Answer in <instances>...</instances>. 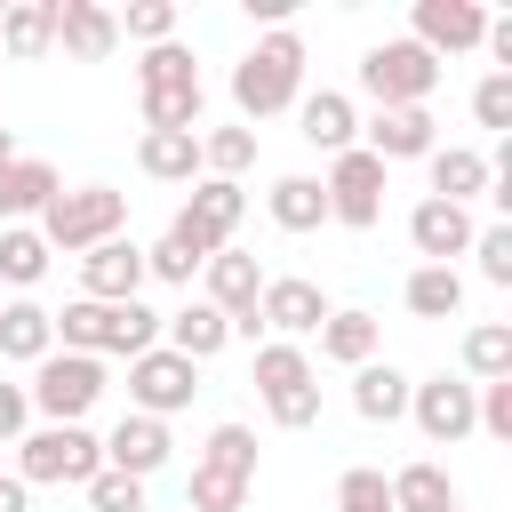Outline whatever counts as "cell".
<instances>
[{"instance_id": "cell-1", "label": "cell", "mask_w": 512, "mask_h": 512, "mask_svg": "<svg viewBox=\"0 0 512 512\" xmlns=\"http://www.w3.org/2000/svg\"><path fill=\"white\" fill-rule=\"evenodd\" d=\"M56 320V352H88V360H136V352H152L160 344V312H144V304H64V312H48Z\"/></svg>"}, {"instance_id": "cell-2", "label": "cell", "mask_w": 512, "mask_h": 512, "mask_svg": "<svg viewBox=\"0 0 512 512\" xmlns=\"http://www.w3.org/2000/svg\"><path fill=\"white\" fill-rule=\"evenodd\" d=\"M304 96V40L296 32H264L240 64H232V104L240 120H272Z\"/></svg>"}, {"instance_id": "cell-3", "label": "cell", "mask_w": 512, "mask_h": 512, "mask_svg": "<svg viewBox=\"0 0 512 512\" xmlns=\"http://www.w3.org/2000/svg\"><path fill=\"white\" fill-rule=\"evenodd\" d=\"M120 224H128V192H112V184H80V192H56L48 208H40V240H48V256L64 248V256H88L96 240H120Z\"/></svg>"}, {"instance_id": "cell-4", "label": "cell", "mask_w": 512, "mask_h": 512, "mask_svg": "<svg viewBox=\"0 0 512 512\" xmlns=\"http://www.w3.org/2000/svg\"><path fill=\"white\" fill-rule=\"evenodd\" d=\"M96 472H104V440L88 424H40L16 448V480L24 488H88Z\"/></svg>"}, {"instance_id": "cell-5", "label": "cell", "mask_w": 512, "mask_h": 512, "mask_svg": "<svg viewBox=\"0 0 512 512\" xmlns=\"http://www.w3.org/2000/svg\"><path fill=\"white\" fill-rule=\"evenodd\" d=\"M256 392H264V416H272L280 432L320 424V384H312L304 344H256Z\"/></svg>"}, {"instance_id": "cell-6", "label": "cell", "mask_w": 512, "mask_h": 512, "mask_svg": "<svg viewBox=\"0 0 512 512\" xmlns=\"http://www.w3.org/2000/svg\"><path fill=\"white\" fill-rule=\"evenodd\" d=\"M24 400H32L48 424H80V416L104 400V360H88V352H48V360L32 368V384H24Z\"/></svg>"}, {"instance_id": "cell-7", "label": "cell", "mask_w": 512, "mask_h": 512, "mask_svg": "<svg viewBox=\"0 0 512 512\" xmlns=\"http://www.w3.org/2000/svg\"><path fill=\"white\" fill-rule=\"evenodd\" d=\"M360 88L376 96V112H400V104H424L440 88V64L416 48V40H376L360 56Z\"/></svg>"}, {"instance_id": "cell-8", "label": "cell", "mask_w": 512, "mask_h": 512, "mask_svg": "<svg viewBox=\"0 0 512 512\" xmlns=\"http://www.w3.org/2000/svg\"><path fill=\"white\" fill-rule=\"evenodd\" d=\"M240 216H248V192L240 184H224V176H200L192 184V200L176 208V224H168V240H184L200 264L216 256V248H232V232H240Z\"/></svg>"}, {"instance_id": "cell-9", "label": "cell", "mask_w": 512, "mask_h": 512, "mask_svg": "<svg viewBox=\"0 0 512 512\" xmlns=\"http://www.w3.org/2000/svg\"><path fill=\"white\" fill-rule=\"evenodd\" d=\"M320 192H328V224H344V232H368V224L384 216V160L352 144V152H336V160H328Z\"/></svg>"}, {"instance_id": "cell-10", "label": "cell", "mask_w": 512, "mask_h": 512, "mask_svg": "<svg viewBox=\"0 0 512 512\" xmlns=\"http://www.w3.org/2000/svg\"><path fill=\"white\" fill-rule=\"evenodd\" d=\"M192 392H200V368L192 360H176L168 344H152V352H136L128 360V400H136V416H176V408H192Z\"/></svg>"}, {"instance_id": "cell-11", "label": "cell", "mask_w": 512, "mask_h": 512, "mask_svg": "<svg viewBox=\"0 0 512 512\" xmlns=\"http://www.w3.org/2000/svg\"><path fill=\"white\" fill-rule=\"evenodd\" d=\"M336 304L320 296V280H264L256 296V328H272V344H296V336H320Z\"/></svg>"}, {"instance_id": "cell-12", "label": "cell", "mask_w": 512, "mask_h": 512, "mask_svg": "<svg viewBox=\"0 0 512 512\" xmlns=\"http://www.w3.org/2000/svg\"><path fill=\"white\" fill-rule=\"evenodd\" d=\"M408 416H416V432H424L432 448L480 432V424H472V384H464V376H424V384H408Z\"/></svg>"}, {"instance_id": "cell-13", "label": "cell", "mask_w": 512, "mask_h": 512, "mask_svg": "<svg viewBox=\"0 0 512 512\" xmlns=\"http://www.w3.org/2000/svg\"><path fill=\"white\" fill-rule=\"evenodd\" d=\"M136 288H144V248L128 232L120 240H96L80 256V296L88 304H136Z\"/></svg>"}, {"instance_id": "cell-14", "label": "cell", "mask_w": 512, "mask_h": 512, "mask_svg": "<svg viewBox=\"0 0 512 512\" xmlns=\"http://www.w3.org/2000/svg\"><path fill=\"white\" fill-rule=\"evenodd\" d=\"M480 32H488V8H480V0H416V48H424L432 64L480 48Z\"/></svg>"}, {"instance_id": "cell-15", "label": "cell", "mask_w": 512, "mask_h": 512, "mask_svg": "<svg viewBox=\"0 0 512 512\" xmlns=\"http://www.w3.org/2000/svg\"><path fill=\"white\" fill-rule=\"evenodd\" d=\"M472 232H480V224H472V208H456V200H432V192H424V200L408 208V240H416L424 264H456V256L472 248Z\"/></svg>"}, {"instance_id": "cell-16", "label": "cell", "mask_w": 512, "mask_h": 512, "mask_svg": "<svg viewBox=\"0 0 512 512\" xmlns=\"http://www.w3.org/2000/svg\"><path fill=\"white\" fill-rule=\"evenodd\" d=\"M200 304H216L224 320H240V312H256V296H264V264L248 256V248H216L208 264H200Z\"/></svg>"}, {"instance_id": "cell-17", "label": "cell", "mask_w": 512, "mask_h": 512, "mask_svg": "<svg viewBox=\"0 0 512 512\" xmlns=\"http://www.w3.org/2000/svg\"><path fill=\"white\" fill-rule=\"evenodd\" d=\"M168 448H176V440H168V424L128 408V416L112 424V440H104V464H112V472H128V480H152V472L168 464Z\"/></svg>"}, {"instance_id": "cell-18", "label": "cell", "mask_w": 512, "mask_h": 512, "mask_svg": "<svg viewBox=\"0 0 512 512\" xmlns=\"http://www.w3.org/2000/svg\"><path fill=\"white\" fill-rule=\"evenodd\" d=\"M56 48L80 56V64H104V56L120 48L112 8H96V0H56Z\"/></svg>"}, {"instance_id": "cell-19", "label": "cell", "mask_w": 512, "mask_h": 512, "mask_svg": "<svg viewBox=\"0 0 512 512\" xmlns=\"http://www.w3.org/2000/svg\"><path fill=\"white\" fill-rule=\"evenodd\" d=\"M360 136H368L360 152H376L384 168H392V160H424V152L440 144V136H432V112H424V104H400V112H376V120H368Z\"/></svg>"}, {"instance_id": "cell-20", "label": "cell", "mask_w": 512, "mask_h": 512, "mask_svg": "<svg viewBox=\"0 0 512 512\" xmlns=\"http://www.w3.org/2000/svg\"><path fill=\"white\" fill-rule=\"evenodd\" d=\"M424 168H432V200H480L488 184H496V160L488 152H472V144H432L424 152Z\"/></svg>"}, {"instance_id": "cell-21", "label": "cell", "mask_w": 512, "mask_h": 512, "mask_svg": "<svg viewBox=\"0 0 512 512\" xmlns=\"http://www.w3.org/2000/svg\"><path fill=\"white\" fill-rule=\"evenodd\" d=\"M296 120H304V144H312V152H328V160L360 144L352 96H336V88H312V96H296Z\"/></svg>"}, {"instance_id": "cell-22", "label": "cell", "mask_w": 512, "mask_h": 512, "mask_svg": "<svg viewBox=\"0 0 512 512\" xmlns=\"http://www.w3.org/2000/svg\"><path fill=\"white\" fill-rule=\"evenodd\" d=\"M48 352H56V320H48V304H32V296L0 304V360H24V368H40Z\"/></svg>"}, {"instance_id": "cell-23", "label": "cell", "mask_w": 512, "mask_h": 512, "mask_svg": "<svg viewBox=\"0 0 512 512\" xmlns=\"http://www.w3.org/2000/svg\"><path fill=\"white\" fill-rule=\"evenodd\" d=\"M56 192H64V184H56V168H48V160H32V152H16V160L0 168V224H24V216H40Z\"/></svg>"}, {"instance_id": "cell-24", "label": "cell", "mask_w": 512, "mask_h": 512, "mask_svg": "<svg viewBox=\"0 0 512 512\" xmlns=\"http://www.w3.org/2000/svg\"><path fill=\"white\" fill-rule=\"evenodd\" d=\"M136 168H144L152 184H192V176H200V136H192V128H144Z\"/></svg>"}, {"instance_id": "cell-25", "label": "cell", "mask_w": 512, "mask_h": 512, "mask_svg": "<svg viewBox=\"0 0 512 512\" xmlns=\"http://www.w3.org/2000/svg\"><path fill=\"white\" fill-rule=\"evenodd\" d=\"M160 336H168V352H176V360H192V368H200V360H216V352L232 344V320H224L216 304H184L176 320H160Z\"/></svg>"}, {"instance_id": "cell-26", "label": "cell", "mask_w": 512, "mask_h": 512, "mask_svg": "<svg viewBox=\"0 0 512 512\" xmlns=\"http://www.w3.org/2000/svg\"><path fill=\"white\" fill-rule=\"evenodd\" d=\"M376 344H384V320H376V312H360V304H344V312H328V320H320V352H328L336 368H368V360H376Z\"/></svg>"}, {"instance_id": "cell-27", "label": "cell", "mask_w": 512, "mask_h": 512, "mask_svg": "<svg viewBox=\"0 0 512 512\" xmlns=\"http://www.w3.org/2000/svg\"><path fill=\"white\" fill-rule=\"evenodd\" d=\"M48 48H56V0H16V8H0V56L32 64V56H48Z\"/></svg>"}, {"instance_id": "cell-28", "label": "cell", "mask_w": 512, "mask_h": 512, "mask_svg": "<svg viewBox=\"0 0 512 512\" xmlns=\"http://www.w3.org/2000/svg\"><path fill=\"white\" fill-rule=\"evenodd\" d=\"M400 304H408L416 320H456V312H464V272H456V264H416L408 288H400Z\"/></svg>"}, {"instance_id": "cell-29", "label": "cell", "mask_w": 512, "mask_h": 512, "mask_svg": "<svg viewBox=\"0 0 512 512\" xmlns=\"http://www.w3.org/2000/svg\"><path fill=\"white\" fill-rule=\"evenodd\" d=\"M352 408H360L368 424H400V416H408V376H400L392 360L352 368Z\"/></svg>"}, {"instance_id": "cell-30", "label": "cell", "mask_w": 512, "mask_h": 512, "mask_svg": "<svg viewBox=\"0 0 512 512\" xmlns=\"http://www.w3.org/2000/svg\"><path fill=\"white\" fill-rule=\"evenodd\" d=\"M264 208H272L280 232H312V224H328V192H320V176H280V184L264 192Z\"/></svg>"}, {"instance_id": "cell-31", "label": "cell", "mask_w": 512, "mask_h": 512, "mask_svg": "<svg viewBox=\"0 0 512 512\" xmlns=\"http://www.w3.org/2000/svg\"><path fill=\"white\" fill-rule=\"evenodd\" d=\"M136 80H144V96H192V88H200V64H192L184 40H160V48H144Z\"/></svg>"}, {"instance_id": "cell-32", "label": "cell", "mask_w": 512, "mask_h": 512, "mask_svg": "<svg viewBox=\"0 0 512 512\" xmlns=\"http://www.w3.org/2000/svg\"><path fill=\"white\" fill-rule=\"evenodd\" d=\"M384 488H392V512H456V488L440 464H400Z\"/></svg>"}, {"instance_id": "cell-33", "label": "cell", "mask_w": 512, "mask_h": 512, "mask_svg": "<svg viewBox=\"0 0 512 512\" xmlns=\"http://www.w3.org/2000/svg\"><path fill=\"white\" fill-rule=\"evenodd\" d=\"M464 376H472V384H496V376H512V328H504V320H480V328H464Z\"/></svg>"}, {"instance_id": "cell-34", "label": "cell", "mask_w": 512, "mask_h": 512, "mask_svg": "<svg viewBox=\"0 0 512 512\" xmlns=\"http://www.w3.org/2000/svg\"><path fill=\"white\" fill-rule=\"evenodd\" d=\"M200 472L256 480V432H248V424H216V432H208V448H200Z\"/></svg>"}, {"instance_id": "cell-35", "label": "cell", "mask_w": 512, "mask_h": 512, "mask_svg": "<svg viewBox=\"0 0 512 512\" xmlns=\"http://www.w3.org/2000/svg\"><path fill=\"white\" fill-rule=\"evenodd\" d=\"M40 272H48V240H40L32 224H8V232H0V280H8V288H32Z\"/></svg>"}, {"instance_id": "cell-36", "label": "cell", "mask_w": 512, "mask_h": 512, "mask_svg": "<svg viewBox=\"0 0 512 512\" xmlns=\"http://www.w3.org/2000/svg\"><path fill=\"white\" fill-rule=\"evenodd\" d=\"M248 160H256V128H208V136H200V168H208V176L240 184Z\"/></svg>"}, {"instance_id": "cell-37", "label": "cell", "mask_w": 512, "mask_h": 512, "mask_svg": "<svg viewBox=\"0 0 512 512\" xmlns=\"http://www.w3.org/2000/svg\"><path fill=\"white\" fill-rule=\"evenodd\" d=\"M336 512H392V488H384V472H376V464H352V472L336 480Z\"/></svg>"}, {"instance_id": "cell-38", "label": "cell", "mask_w": 512, "mask_h": 512, "mask_svg": "<svg viewBox=\"0 0 512 512\" xmlns=\"http://www.w3.org/2000/svg\"><path fill=\"white\" fill-rule=\"evenodd\" d=\"M120 24V40H144V48H160V40H176V8L168 0H136L128 16H112Z\"/></svg>"}, {"instance_id": "cell-39", "label": "cell", "mask_w": 512, "mask_h": 512, "mask_svg": "<svg viewBox=\"0 0 512 512\" xmlns=\"http://www.w3.org/2000/svg\"><path fill=\"white\" fill-rule=\"evenodd\" d=\"M464 256H480V280H488V288H512V224L472 232V248H464Z\"/></svg>"}, {"instance_id": "cell-40", "label": "cell", "mask_w": 512, "mask_h": 512, "mask_svg": "<svg viewBox=\"0 0 512 512\" xmlns=\"http://www.w3.org/2000/svg\"><path fill=\"white\" fill-rule=\"evenodd\" d=\"M256 480H224V472H200L192 464V512H240Z\"/></svg>"}, {"instance_id": "cell-41", "label": "cell", "mask_w": 512, "mask_h": 512, "mask_svg": "<svg viewBox=\"0 0 512 512\" xmlns=\"http://www.w3.org/2000/svg\"><path fill=\"white\" fill-rule=\"evenodd\" d=\"M88 512H144V480H128V472H96L88 480Z\"/></svg>"}, {"instance_id": "cell-42", "label": "cell", "mask_w": 512, "mask_h": 512, "mask_svg": "<svg viewBox=\"0 0 512 512\" xmlns=\"http://www.w3.org/2000/svg\"><path fill=\"white\" fill-rule=\"evenodd\" d=\"M472 120H480V128H496V136L512 128V72H488V80L472 88Z\"/></svg>"}, {"instance_id": "cell-43", "label": "cell", "mask_w": 512, "mask_h": 512, "mask_svg": "<svg viewBox=\"0 0 512 512\" xmlns=\"http://www.w3.org/2000/svg\"><path fill=\"white\" fill-rule=\"evenodd\" d=\"M144 272H152V280H176V288H184V280L200 272V256H192L184 240H168V232H160V240L144 248Z\"/></svg>"}, {"instance_id": "cell-44", "label": "cell", "mask_w": 512, "mask_h": 512, "mask_svg": "<svg viewBox=\"0 0 512 512\" xmlns=\"http://www.w3.org/2000/svg\"><path fill=\"white\" fill-rule=\"evenodd\" d=\"M24 424H32V400H24V384H8V376H0V440H16Z\"/></svg>"}, {"instance_id": "cell-45", "label": "cell", "mask_w": 512, "mask_h": 512, "mask_svg": "<svg viewBox=\"0 0 512 512\" xmlns=\"http://www.w3.org/2000/svg\"><path fill=\"white\" fill-rule=\"evenodd\" d=\"M24 504H32V488H24L16 472H0V512H24Z\"/></svg>"}, {"instance_id": "cell-46", "label": "cell", "mask_w": 512, "mask_h": 512, "mask_svg": "<svg viewBox=\"0 0 512 512\" xmlns=\"http://www.w3.org/2000/svg\"><path fill=\"white\" fill-rule=\"evenodd\" d=\"M8 160H16V136H8V128H0V168H8Z\"/></svg>"}, {"instance_id": "cell-47", "label": "cell", "mask_w": 512, "mask_h": 512, "mask_svg": "<svg viewBox=\"0 0 512 512\" xmlns=\"http://www.w3.org/2000/svg\"><path fill=\"white\" fill-rule=\"evenodd\" d=\"M456 512H464V504H456Z\"/></svg>"}]
</instances>
